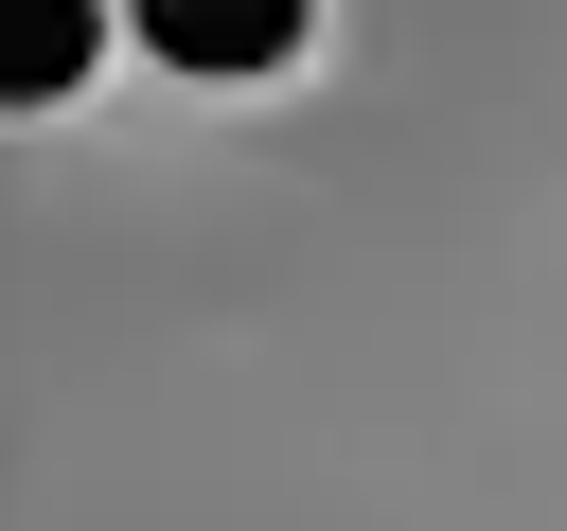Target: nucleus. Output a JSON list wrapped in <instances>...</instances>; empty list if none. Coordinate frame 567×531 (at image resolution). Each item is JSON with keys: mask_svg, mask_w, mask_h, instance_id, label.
Masks as SVG:
<instances>
[{"mask_svg": "<svg viewBox=\"0 0 567 531\" xmlns=\"http://www.w3.org/2000/svg\"><path fill=\"white\" fill-rule=\"evenodd\" d=\"M89 53H106V0H0V106L89 88Z\"/></svg>", "mask_w": 567, "mask_h": 531, "instance_id": "2", "label": "nucleus"}, {"mask_svg": "<svg viewBox=\"0 0 567 531\" xmlns=\"http://www.w3.org/2000/svg\"><path fill=\"white\" fill-rule=\"evenodd\" d=\"M142 35H159V71L248 88V71H284V53H301V0H142Z\"/></svg>", "mask_w": 567, "mask_h": 531, "instance_id": "1", "label": "nucleus"}]
</instances>
